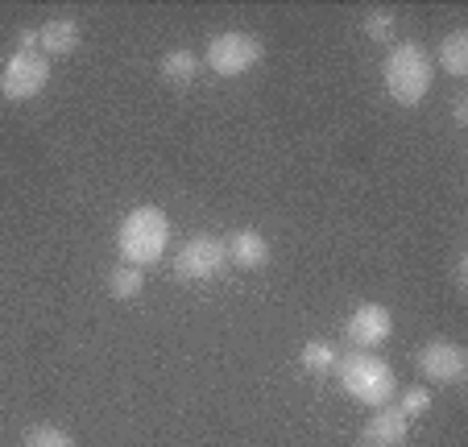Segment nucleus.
<instances>
[{
    "mask_svg": "<svg viewBox=\"0 0 468 447\" xmlns=\"http://www.w3.org/2000/svg\"><path fill=\"white\" fill-rule=\"evenodd\" d=\"M452 121H456L460 129H464V124H468V100H464V91H460V96L452 100Z\"/></svg>",
    "mask_w": 468,
    "mask_h": 447,
    "instance_id": "6ab92c4d",
    "label": "nucleus"
},
{
    "mask_svg": "<svg viewBox=\"0 0 468 447\" xmlns=\"http://www.w3.org/2000/svg\"><path fill=\"white\" fill-rule=\"evenodd\" d=\"M145 290V278L137 265H116L112 273H108V294L121 298V303H129V298H137Z\"/></svg>",
    "mask_w": 468,
    "mask_h": 447,
    "instance_id": "4468645a",
    "label": "nucleus"
},
{
    "mask_svg": "<svg viewBox=\"0 0 468 447\" xmlns=\"http://www.w3.org/2000/svg\"><path fill=\"white\" fill-rule=\"evenodd\" d=\"M50 83V59L42 50H13V59L0 70V96L9 104H26V100L42 96Z\"/></svg>",
    "mask_w": 468,
    "mask_h": 447,
    "instance_id": "20e7f679",
    "label": "nucleus"
},
{
    "mask_svg": "<svg viewBox=\"0 0 468 447\" xmlns=\"http://www.w3.org/2000/svg\"><path fill=\"white\" fill-rule=\"evenodd\" d=\"M229 265V245L220 237H191L175 257L178 282H212Z\"/></svg>",
    "mask_w": 468,
    "mask_h": 447,
    "instance_id": "423d86ee",
    "label": "nucleus"
},
{
    "mask_svg": "<svg viewBox=\"0 0 468 447\" xmlns=\"http://www.w3.org/2000/svg\"><path fill=\"white\" fill-rule=\"evenodd\" d=\"M80 21L75 17H50L42 29H37V46H42V54L50 59V54H75L80 50Z\"/></svg>",
    "mask_w": 468,
    "mask_h": 447,
    "instance_id": "9d476101",
    "label": "nucleus"
},
{
    "mask_svg": "<svg viewBox=\"0 0 468 447\" xmlns=\"http://www.w3.org/2000/svg\"><path fill=\"white\" fill-rule=\"evenodd\" d=\"M261 37L245 34V29H229V34H216L212 42H207L204 50V62L216 70V75H224V80H237V75H245V70H253L257 62H261Z\"/></svg>",
    "mask_w": 468,
    "mask_h": 447,
    "instance_id": "39448f33",
    "label": "nucleus"
},
{
    "mask_svg": "<svg viewBox=\"0 0 468 447\" xmlns=\"http://www.w3.org/2000/svg\"><path fill=\"white\" fill-rule=\"evenodd\" d=\"M389 332H394V315H389L381 303H361V307L348 315V327H345L348 344H356L361 352L381 348V344L389 340Z\"/></svg>",
    "mask_w": 468,
    "mask_h": 447,
    "instance_id": "6e6552de",
    "label": "nucleus"
},
{
    "mask_svg": "<svg viewBox=\"0 0 468 447\" xmlns=\"http://www.w3.org/2000/svg\"><path fill=\"white\" fill-rule=\"evenodd\" d=\"M435 59H440V67L448 70L452 80H464V75H468V34H464V29H452V34L440 42Z\"/></svg>",
    "mask_w": 468,
    "mask_h": 447,
    "instance_id": "f8f14e48",
    "label": "nucleus"
},
{
    "mask_svg": "<svg viewBox=\"0 0 468 447\" xmlns=\"http://www.w3.org/2000/svg\"><path fill=\"white\" fill-rule=\"evenodd\" d=\"M464 286H468V261L460 257L456 261V290H464Z\"/></svg>",
    "mask_w": 468,
    "mask_h": 447,
    "instance_id": "412c9836",
    "label": "nucleus"
},
{
    "mask_svg": "<svg viewBox=\"0 0 468 447\" xmlns=\"http://www.w3.org/2000/svg\"><path fill=\"white\" fill-rule=\"evenodd\" d=\"M427 406H431V389H427V386L402 389V402H398V410L407 414V419H419V414H427Z\"/></svg>",
    "mask_w": 468,
    "mask_h": 447,
    "instance_id": "a211bd4d",
    "label": "nucleus"
},
{
    "mask_svg": "<svg viewBox=\"0 0 468 447\" xmlns=\"http://www.w3.org/2000/svg\"><path fill=\"white\" fill-rule=\"evenodd\" d=\"M336 373H340V386H345L348 398H356L361 406H389V398L398 394V378L394 368L378 357V352H348V357L336 360Z\"/></svg>",
    "mask_w": 468,
    "mask_h": 447,
    "instance_id": "7ed1b4c3",
    "label": "nucleus"
},
{
    "mask_svg": "<svg viewBox=\"0 0 468 447\" xmlns=\"http://www.w3.org/2000/svg\"><path fill=\"white\" fill-rule=\"evenodd\" d=\"M336 348L327 340H311V344H303V368L307 373H332L336 368Z\"/></svg>",
    "mask_w": 468,
    "mask_h": 447,
    "instance_id": "2eb2a0df",
    "label": "nucleus"
},
{
    "mask_svg": "<svg viewBox=\"0 0 468 447\" xmlns=\"http://www.w3.org/2000/svg\"><path fill=\"white\" fill-rule=\"evenodd\" d=\"M199 70H204V59L195 50H170L166 59H162V75H166V83H175V88H186V83L199 80Z\"/></svg>",
    "mask_w": 468,
    "mask_h": 447,
    "instance_id": "ddd939ff",
    "label": "nucleus"
},
{
    "mask_svg": "<svg viewBox=\"0 0 468 447\" xmlns=\"http://www.w3.org/2000/svg\"><path fill=\"white\" fill-rule=\"evenodd\" d=\"M17 50H37V29H17Z\"/></svg>",
    "mask_w": 468,
    "mask_h": 447,
    "instance_id": "aec40b11",
    "label": "nucleus"
},
{
    "mask_svg": "<svg viewBox=\"0 0 468 447\" xmlns=\"http://www.w3.org/2000/svg\"><path fill=\"white\" fill-rule=\"evenodd\" d=\"M407 431H410L407 414L398 410V406H381V410L365 422V431H361L356 443L361 447H402L407 443Z\"/></svg>",
    "mask_w": 468,
    "mask_h": 447,
    "instance_id": "1a4fd4ad",
    "label": "nucleus"
},
{
    "mask_svg": "<svg viewBox=\"0 0 468 447\" xmlns=\"http://www.w3.org/2000/svg\"><path fill=\"white\" fill-rule=\"evenodd\" d=\"M116 249H121L124 265H154L162 261V253L170 249V219L162 208H133L121 219V232H116Z\"/></svg>",
    "mask_w": 468,
    "mask_h": 447,
    "instance_id": "f03ea898",
    "label": "nucleus"
},
{
    "mask_svg": "<svg viewBox=\"0 0 468 447\" xmlns=\"http://www.w3.org/2000/svg\"><path fill=\"white\" fill-rule=\"evenodd\" d=\"M21 447H75V439L67 435L62 427H50V422H42V427H29L26 431Z\"/></svg>",
    "mask_w": 468,
    "mask_h": 447,
    "instance_id": "dca6fc26",
    "label": "nucleus"
},
{
    "mask_svg": "<svg viewBox=\"0 0 468 447\" xmlns=\"http://www.w3.org/2000/svg\"><path fill=\"white\" fill-rule=\"evenodd\" d=\"M419 373L435 386H460L468 378V357L456 340H431L419 352Z\"/></svg>",
    "mask_w": 468,
    "mask_h": 447,
    "instance_id": "0eeeda50",
    "label": "nucleus"
},
{
    "mask_svg": "<svg viewBox=\"0 0 468 447\" xmlns=\"http://www.w3.org/2000/svg\"><path fill=\"white\" fill-rule=\"evenodd\" d=\"M381 80H386V91L394 104H402V108L423 104L435 80L431 54L419 42H394L386 54V67H381Z\"/></svg>",
    "mask_w": 468,
    "mask_h": 447,
    "instance_id": "f257e3e1",
    "label": "nucleus"
},
{
    "mask_svg": "<svg viewBox=\"0 0 468 447\" xmlns=\"http://www.w3.org/2000/svg\"><path fill=\"white\" fill-rule=\"evenodd\" d=\"M365 34H369V42H378V46L394 42V9H369L365 13Z\"/></svg>",
    "mask_w": 468,
    "mask_h": 447,
    "instance_id": "f3484780",
    "label": "nucleus"
},
{
    "mask_svg": "<svg viewBox=\"0 0 468 447\" xmlns=\"http://www.w3.org/2000/svg\"><path fill=\"white\" fill-rule=\"evenodd\" d=\"M224 245H229V261H237L240 270H261V265L270 261V240H265L261 232H253V229L232 232Z\"/></svg>",
    "mask_w": 468,
    "mask_h": 447,
    "instance_id": "9b49d317",
    "label": "nucleus"
}]
</instances>
